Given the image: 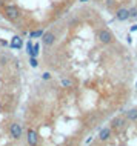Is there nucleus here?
Wrapping results in <instances>:
<instances>
[{"label": "nucleus", "mask_w": 137, "mask_h": 146, "mask_svg": "<svg viewBox=\"0 0 137 146\" xmlns=\"http://www.w3.org/2000/svg\"><path fill=\"white\" fill-rule=\"evenodd\" d=\"M3 14H5V17L8 19L9 22H19L22 19V11L19 9L17 5H6L5 8H3Z\"/></svg>", "instance_id": "1"}, {"label": "nucleus", "mask_w": 137, "mask_h": 146, "mask_svg": "<svg viewBox=\"0 0 137 146\" xmlns=\"http://www.w3.org/2000/svg\"><path fill=\"white\" fill-rule=\"evenodd\" d=\"M96 37L102 45H111V43L114 42V35H112V33L106 28H100L96 33Z\"/></svg>", "instance_id": "2"}, {"label": "nucleus", "mask_w": 137, "mask_h": 146, "mask_svg": "<svg viewBox=\"0 0 137 146\" xmlns=\"http://www.w3.org/2000/svg\"><path fill=\"white\" fill-rule=\"evenodd\" d=\"M126 125H128V120L125 118L123 115H117L114 117L111 120V123H109V128L112 129V131H116V132H122L125 128H126Z\"/></svg>", "instance_id": "3"}, {"label": "nucleus", "mask_w": 137, "mask_h": 146, "mask_svg": "<svg viewBox=\"0 0 137 146\" xmlns=\"http://www.w3.org/2000/svg\"><path fill=\"white\" fill-rule=\"evenodd\" d=\"M22 135H23V129H22V126L19 125V123H11L9 125V137L13 140H20L22 139Z\"/></svg>", "instance_id": "4"}, {"label": "nucleus", "mask_w": 137, "mask_h": 146, "mask_svg": "<svg viewBox=\"0 0 137 146\" xmlns=\"http://www.w3.org/2000/svg\"><path fill=\"white\" fill-rule=\"evenodd\" d=\"M26 140H28V145L29 146H39L40 139H39V134H37L36 129L29 128L28 131H26Z\"/></svg>", "instance_id": "5"}, {"label": "nucleus", "mask_w": 137, "mask_h": 146, "mask_svg": "<svg viewBox=\"0 0 137 146\" xmlns=\"http://www.w3.org/2000/svg\"><path fill=\"white\" fill-rule=\"evenodd\" d=\"M42 42H43L45 46H53L54 43L57 42V35L53 33V31H48V33H43V35H42Z\"/></svg>", "instance_id": "6"}, {"label": "nucleus", "mask_w": 137, "mask_h": 146, "mask_svg": "<svg viewBox=\"0 0 137 146\" xmlns=\"http://www.w3.org/2000/svg\"><path fill=\"white\" fill-rule=\"evenodd\" d=\"M128 17H130V9L128 8H119V9L114 13V19L117 22H126Z\"/></svg>", "instance_id": "7"}, {"label": "nucleus", "mask_w": 137, "mask_h": 146, "mask_svg": "<svg viewBox=\"0 0 137 146\" xmlns=\"http://www.w3.org/2000/svg\"><path fill=\"white\" fill-rule=\"evenodd\" d=\"M111 137H112V129L109 128V126H108V128H103L99 132V140L100 141H108Z\"/></svg>", "instance_id": "8"}, {"label": "nucleus", "mask_w": 137, "mask_h": 146, "mask_svg": "<svg viewBox=\"0 0 137 146\" xmlns=\"http://www.w3.org/2000/svg\"><path fill=\"white\" fill-rule=\"evenodd\" d=\"M9 46L13 49H20L23 46V40H22L20 35H14V37L11 38V42H9Z\"/></svg>", "instance_id": "9"}, {"label": "nucleus", "mask_w": 137, "mask_h": 146, "mask_svg": "<svg viewBox=\"0 0 137 146\" xmlns=\"http://www.w3.org/2000/svg\"><path fill=\"white\" fill-rule=\"evenodd\" d=\"M123 117L126 118L128 121H137V108H131V109H128V111L123 114Z\"/></svg>", "instance_id": "10"}, {"label": "nucleus", "mask_w": 137, "mask_h": 146, "mask_svg": "<svg viewBox=\"0 0 137 146\" xmlns=\"http://www.w3.org/2000/svg\"><path fill=\"white\" fill-rule=\"evenodd\" d=\"M128 9H130V17H128V20H130V22L137 20V5L128 8Z\"/></svg>", "instance_id": "11"}, {"label": "nucleus", "mask_w": 137, "mask_h": 146, "mask_svg": "<svg viewBox=\"0 0 137 146\" xmlns=\"http://www.w3.org/2000/svg\"><path fill=\"white\" fill-rule=\"evenodd\" d=\"M39 49H40V45H39V43H34L29 56H31V57H37V56H39Z\"/></svg>", "instance_id": "12"}, {"label": "nucleus", "mask_w": 137, "mask_h": 146, "mask_svg": "<svg viewBox=\"0 0 137 146\" xmlns=\"http://www.w3.org/2000/svg\"><path fill=\"white\" fill-rule=\"evenodd\" d=\"M29 35H31V38H40L42 35H43V29H36V31H33Z\"/></svg>", "instance_id": "13"}, {"label": "nucleus", "mask_w": 137, "mask_h": 146, "mask_svg": "<svg viewBox=\"0 0 137 146\" xmlns=\"http://www.w3.org/2000/svg\"><path fill=\"white\" fill-rule=\"evenodd\" d=\"M60 83H62V86H66V88L72 86V82H71V80H68V78H62V80H60Z\"/></svg>", "instance_id": "14"}, {"label": "nucleus", "mask_w": 137, "mask_h": 146, "mask_svg": "<svg viewBox=\"0 0 137 146\" xmlns=\"http://www.w3.org/2000/svg\"><path fill=\"white\" fill-rule=\"evenodd\" d=\"M8 60H9V58H8V56H5V54H2V56H0V65H2V66H5L6 63H8Z\"/></svg>", "instance_id": "15"}, {"label": "nucleus", "mask_w": 137, "mask_h": 146, "mask_svg": "<svg viewBox=\"0 0 137 146\" xmlns=\"http://www.w3.org/2000/svg\"><path fill=\"white\" fill-rule=\"evenodd\" d=\"M29 63H31V66H33V68H37V65H39L37 57H31V58H29Z\"/></svg>", "instance_id": "16"}, {"label": "nucleus", "mask_w": 137, "mask_h": 146, "mask_svg": "<svg viewBox=\"0 0 137 146\" xmlns=\"http://www.w3.org/2000/svg\"><path fill=\"white\" fill-rule=\"evenodd\" d=\"M33 45H34V43L33 42H28V43H26V52H28V54H31V49H33Z\"/></svg>", "instance_id": "17"}, {"label": "nucleus", "mask_w": 137, "mask_h": 146, "mask_svg": "<svg viewBox=\"0 0 137 146\" xmlns=\"http://www.w3.org/2000/svg\"><path fill=\"white\" fill-rule=\"evenodd\" d=\"M51 78V74L49 72H43V80H49Z\"/></svg>", "instance_id": "18"}, {"label": "nucleus", "mask_w": 137, "mask_h": 146, "mask_svg": "<svg viewBox=\"0 0 137 146\" xmlns=\"http://www.w3.org/2000/svg\"><path fill=\"white\" fill-rule=\"evenodd\" d=\"M96 2H105V0H96Z\"/></svg>", "instance_id": "19"}, {"label": "nucleus", "mask_w": 137, "mask_h": 146, "mask_svg": "<svg viewBox=\"0 0 137 146\" xmlns=\"http://www.w3.org/2000/svg\"><path fill=\"white\" fill-rule=\"evenodd\" d=\"M80 2H83V3H85V2H88V0H80Z\"/></svg>", "instance_id": "20"}]
</instances>
